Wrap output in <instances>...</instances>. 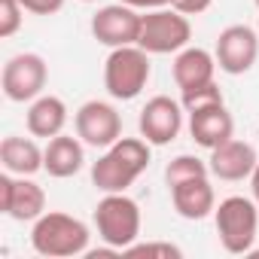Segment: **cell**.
<instances>
[{
  "instance_id": "1",
  "label": "cell",
  "mask_w": 259,
  "mask_h": 259,
  "mask_svg": "<svg viewBox=\"0 0 259 259\" xmlns=\"http://www.w3.org/2000/svg\"><path fill=\"white\" fill-rule=\"evenodd\" d=\"M150 168V144L144 138H119L92 165V183L101 192H125Z\"/></svg>"
},
{
  "instance_id": "2",
  "label": "cell",
  "mask_w": 259,
  "mask_h": 259,
  "mask_svg": "<svg viewBox=\"0 0 259 259\" xmlns=\"http://www.w3.org/2000/svg\"><path fill=\"white\" fill-rule=\"evenodd\" d=\"M31 247L40 256L49 259H67V256H79L89 250V226L70 213H58L49 210L40 220H34L31 229Z\"/></svg>"
},
{
  "instance_id": "3",
  "label": "cell",
  "mask_w": 259,
  "mask_h": 259,
  "mask_svg": "<svg viewBox=\"0 0 259 259\" xmlns=\"http://www.w3.org/2000/svg\"><path fill=\"white\" fill-rule=\"evenodd\" d=\"M213 223H217V235L226 253L232 256L250 253L256 244V232H259V204L244 195H229L217 204Z\"/></svg>"
},
{
  "instance_id": "4",
  "label": "cell",
  "mask_w": 259,
  "mask_h": 259,
  "mask_svg": "<svg viewBox=\"0 0 259 259\" xmlns=\"http://www.w3.org/2000/svg\"><path fill=\"white\" fill-rule=\"evenodd\" d=\"M150 52L141 46H119L104 61V89L116 101H135L150 82Z\"/></svg>"
},
{
  "instance_id": "5",
  "label": "cell",
  "mask_w": 259,
  "mask_h": 259,
  "mask_svg": "<svg viewBox=\"0 0 259 259\" xmlns=\"http://www.w3.org/2000/svg\"><path fill=\"white\" fill-rule=\"evenodd\" d=\"M95 229L104 244L125 250L141 238V204L125 192H104L95 207Z\"/></svg>"
},
{
  "instance_id": "6",
  "label": "cell",
  "mask_w": 259,
  "mask_h": 259,
  "mask_svg": "<svg viewBox=\"0 0 259 259\" xmlns=\"http://www.w3.org/2000/svg\"><path fill=\"white\" fill-rule=\"evenodd\" d=\"M192 37V25L189 16L177 13L174 7H162V10H147V16L141 19V40L138 46L147 49L150 55H171L189 46Z\"/></svg>"
},
{
  "instance_id": "7",
  "label": "cell",
  "mask_w": 259,
  "mask_h": 259,
  "mask_svg": "<svg viewBox=\"0 0 259 259\" xmlns=\"http://www.w3.org/2000/svg\"><path fill=\"white\" fill-rule=\"evenodd\" d=\"M46 79H49V67H46L43 55H37V52H22V55H13V58L4 64L0 85H4V95H7L13 104H25V101H34V98L43 95Z\"/></svg>"
},
{
  "instance_id": "8",
  "label": "cell",
  "mask_w": 259,
  "mask_h": 259,
  "mask_svg": "<svg viewBox=\"0 0 259 259\" xmlns=\"http://www.w3.org/2000/svg\"><path fill=\"white\" fill-rule=\"evenodd\" d=\"M73 125H76V138L95 150H107L122 138V116L107 101H85L76 110Z\"/></svg>"
},
{
  "instance_id": "9",
  "label": "cell",
  "mask_w": 259,
  "mask_h": 259,
  "mask_svg": "<svg viewBox=\"0 0 259 259\" xmlns=\"http://www.w3.org/2000/svg\"><path fill=\"white\" fill-rule=\"evenodd\" d=\"M141 13L128 4H110L101 7L92 16V34L101 46L119 49V46H138L141 40Z\"/></svg>"
},
{
  "instance_id": "10",
  "label": "cell",
  "mask_w": 259,
  "mask_h": 259,
  "mask_svg": "<svg viewBox=\"0 0 259 259\" xmlns=\"http://www.w3.org/2000/svg\"><path fill=\"white\" fill-rule=\"evenodd\" d=\"M217 67L229 76L247 73L259 58V31L250 25H229L217 37Z\"/></svg>"
},
{
  "instance_id": "11",
  "label": "cell",
  "mask_w": 259,
  "mask_h": 259,
  "mask_svg": "<svg viewBox=\"0 0 259 259\" xmlns=\"http://www.w3.org/2000/svg\"><path fill=\"white\" fill-rule=\"evenodd\" d=\"M0 210L19 223H34L46 213V192L34 180L7 171L0 177Z\"/></svg>"
},
{
  "instance_id": "12",
  "label": "cell",
  "mask_w": 259,
  "mask_h": 259,
  "mask_svg": "<svg viewBox=\"0 0 259 259\" xmlns=\"http://www.w3.org/2000/svg\"><path fill=\"white\" fill-rule=\"evenodd\" d=\"M141 138L150 144V147H165L171 144L180 128H183V104L168 98V95H156L147 101V107L141 110Z\"/></svg>"
},
{
  "instance_id": "13",
  "label": "cell",
  "mask_w": 259,
  "mask_h": 259,
  "mask_svg": "<svg viewBox=\"0 0 259 259\" xmlns=\"http://www.w3.org/2000/svg\"><path fill=\"white\" fill-rule=\"evenodd\" d=\"M256 162H259V156H256L253 144H247V141H235V138L226 141V144H220L217 150H210V159H207L210 174L220 177V180H226V183L247 180V177L253 174Z\"/></svg>"
},
{
  "instance_id": "14",
  "label": "cell",
  "mask_w": 259,
  "mask_h": 259,
  "mask_svg": "<svg viewBox=\"0 0 259 259\" xmlns=\"http://www.w3.org/2000/svg\"><path fill=\"white\" fill-rule=\"evenodd\" d=\"M189 135L198 147L204 150H217L220 144L235 138V119L226 110V104H213L204 110L189 113Z\"/></svg>"
},
{
  "instance_id": "15",
  "label": "cell",
  "mask_w": 259,
  "mask_h": 259,
  "mask_svg": "<svg viewBox=\"0 0 259 259\" xmlns=\"http://www.w3.org/2000/svg\"><path fill=\"white\" fill-rule=\"evenodd\" d=\"M85 165V144L79 138H70V135H55L46 150H43V171L49 177H58V180H67L73 174H79Z\"/></svg>"
},
{
  "instance_id": "16",
  "label": "cell",
  "mask_w": 259,
  "mask_h": 259,
  "mask_svg": "<svg viewBox=\"0 0 259 259\" xmlns=\"http://www.w3.org/2000/svg\"><path fill=\"white\" fill-rule=\"evenodd\" d=\"M171 201L183 220H204L217 210V192L207 177H192L171 186Z\"/></svg>"
},
{
  "instance_id": "17",
  "label": "cell",
  "mask_w": 259,
  "mask_h": 259,
  "mask_svg": "<svg viewBox=\"0 0 259 259\" xmlns=\"http://www.w3.org/2000/svg\"><path fill=\"white\" fill-rule=\"evenodd\" d=\"M213 73H217V55H210L201 46H186L174 58V82L180 92L213 82Z\"/></svg>"
},
{
  "instance_id": "18",
  "label": "cell",
  "mask_w": 259,
  "mask_h": 259,
  "mask_svg": "<svg viewBox=\"0 0 259 259\" xmlns=\"http://www.w3.org/2000/svg\"><path fill=\"white\" fill-rule=\"evenodd\" d=\"M67 125V104L55 95H40L31 101L28 107V132L34 138H46L52 141L55 135L64 132Z\"/></svg>"
},
{
  "instance_id": "19",
  "label": "cell",
  "mask_w": 259,
  "mask_h": 259,
  "mask_svg": "<svg viewBox=\"0 0 259 259\" xmlns=\"http://www.w3.org/2000/svg\"><path fill=\"white\" fill-rule=\"evenodd\" d=\"M0 162H4V168L10 174L31 177L37 171H43V150L31 138L10 135V138H4V144H0Z\"/></svg>"
},
{
  "instance_id": "20",
  "label": "cell",
  "mask_w": 259,
  "mask_h": 259,
  "mask_svg": "<svg viewBox=\"0 0 259 259\" xmlns=\"http://www.w3.org/2000/svg\"><path fill=\"white\" fill-rule=\"evenodd\" d=\"M207 174H210V165L201 162L198 156H177V159H171L168 168H165V183H168V189H171V186H177V183H183V180L207 177Z\"/></svg>"
},
{
  "instance_id": "21",
  "label": "cell",
  "mask_w": 259,
  "mask_h": 259,
  "mask_svg": "<svg viewBox=\"0 0 259 259\" xmlns=\"http://www.w3.org/2000/svg\"><path fill=\"white\" fill-rule=\"evenodd\" d=\"M180 104H183L186 113H195V110H204V107H213V104H226V101H223L220 85L207 82V85H198V89H186Z\"/></svg>"
},
{
  "instance_id": "22",
  "label": "cell",
  "mask_w": 259,
  "mask_h": 259,
  "mask_svg": "<svg viewBox=\"0 0 259 259\" xmlns=\"http://www.w3.org/2000/svg\"><path fill=\"white\" fill-rule=\"evenodd\" d=\"M122 256L128 259H180L183 250L174 247V244H165V241H150V244H132V247H125Z\"/></svg>"
},
{
  "instance_id": "23",
  "label": "cell",
  "mask_w": 259,
  "mask_h": 259,
  "mask_svg": "<svg viewBox=\"0 0 259 259\" xmlns=\"http://www.w3.org/2000/svg\"><path fill=\"white\" fill-rule=\"evenodd\" d=\"M22 0H0V37H13L22 28Z\"/></svg>"
},
{
  "instance_id": "24",
  "label": "cell",
  "mask_w": 259,
  "mask_h": 259,
  "mask_svg": "<svg viewBox=\"0 0 259 259\" xmlns=\"http://www.w3.org/2000/svg\"><path fill=\"white\" fill-rule=\"evenodd\" d=\"M25 13H34V16H52L64 7V0H22Z\"/></svg>"
},
{
  "instance_id": "25",
  "label": "cell",
  "mask_w": 259,
  "mask_h": 259,
  "mask_svg": "<svg viewBox=\"0 0 259 259\" xmlns=\"http://www.w3.org/2000/svg\"><path fill=\"white\" fill-rule=\"evenodd\" d=\"M210 4H213V0H177L174 10L183 13V16H201L204 10H210Z\"/></svg>"
},
{
  "instance_id": "26",
  "label": "cell",
  "mask_w": 259,
  "mask_h": 259,
  "mask_svg": "<svg viewBox=\"0 0 259 259\" xmlns=\"http://www.w3.org/2000/svg\"><path fill=\"white\" fill-rule=\"evenodd\" d=\"M119 4H128L135 10H162V7H174L177 0H119Z\"/></svg>"
},
{
  "instance_id": "27",
  "label": "cell",
  "mask_w": 259,
  "mask_h": 259,
  "mask_svg": "<svg viewBox=\"0 0 259 259\" xmlns=\"http://www.w3.org/2000/svg\"><path fill=\"white\" fill-rule=\"evenodd\" d=\"M250 189H253V201L259 204V162H256V168L250 174Z\"/></svg>"
},
{
  "instance_id": "28",
  "label": "cell",
  "mask_w": 259,
  "mask_h": 259,
  "mask_svg": "<svg viewBox=\"0 0 259 259\" xmlns=\"http://www.w3.org/2000/svg\"><path fill=\"white\" fill-rule=\"evenodd\" d=\"M82 4H92V0H82Z\"/></svg>"
},
{
  "instance_id": "29",
  "label": "cell",
  "mask_w": 259,
  "mask_h": 259,
  "mask_svg": "<svg viewBox=\"0 0 259 259\" xmlns=\"http://www.w3.org/2000/svg\"><path fill=\"white\" fill-rule=\"evenodd\" d=\"M256 7H259V0H256Z\"/></svg>"
},
{
  "instance_id": "30",
  "label": "cell",
  "mask_w": 259,
  "mask_h": 259,
  "mask_svg": "<svg viewBox=\"0 0 259 259\" xmlns=\"http://www.w3.org/2000/svg\"><path fill=\"white\" fill-rule=\"evenodd\" d=\"M256 31H259V28H256Z\"/></svg>"
}]
</instances>
